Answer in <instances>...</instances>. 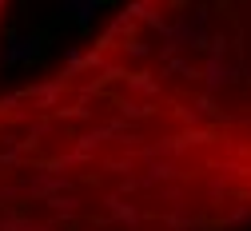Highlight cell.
Segmentation results:
<instances>
[{"label": "cell", "instance_id": "2", "mask_svg": "<svg viewBox=\"0 0 251 231\" xmlns=\"http://www.w3.org/2000/svg\"><path fill=\"white\" fill-rule=\"evenodd\" d=\"M8 4H12V0H0V28H4V16H8Z\"/></svg>", "mask_w": 251, "mask_h": 231}, {"label": "cell", "instance_id": "1", "mask_svg": "<svg viewBox=\"0 0 251 231\" xmlns=\"http://www.w3.org/2000/svg\"><path fill=\"white\" fill-rule=\"evenodd\" d=\"M0 231H251V0H128L0 96Z\"/></svg>", "mask_w": 251, "mask_h": 231}]
</instances>
